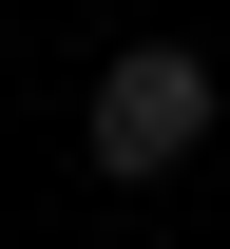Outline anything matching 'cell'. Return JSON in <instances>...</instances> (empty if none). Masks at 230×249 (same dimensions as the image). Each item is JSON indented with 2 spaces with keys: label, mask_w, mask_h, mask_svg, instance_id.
<instances>
[{
  "label": "cell",
  "mask_w": 230,
  "mask_h": 249,
  "mask_svg": "<svg viewBox=\"0 0 230 249\" xmlns=\"http://www.w3.org/2000/svg\"><path fill=\"white\" fill-rule=\"evenodd\" d=\"M77 154H96L115 192L192 173V154H211V58H192V38H115V58H96V115H77Z\"/></svg>",
  "instance_id": "obj_1"
}]
</instances>
